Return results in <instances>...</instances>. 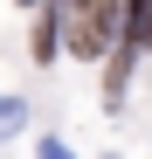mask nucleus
I'll return each instance as SVG.
<instances>
[{
    "label": "nucleus",
    "instance_id": "nucleus-1",
    "mask_svg": "<svg viewBox=\"0 0 152 159\" xmlns=\"http://www.w3.org/2000/svg\"><path fill=\"white\" fill-rule=\"evenodd\" d=\"M62 42L69 56H104V42L118 35V0H62Z\"/></svg>",
    "mask_w": 152,
    "mask_h": 159
},
{
    "label": "nucleus",
    "instance_id": "nucleus-2",
    "mask_svg": "<svg viewBox=\"0 0 152 159\" xmlns=\"http://www.w3.org/2000/svg\"><path fill=\"white\" fill-rule=\"evenodd\" d=\"M124 21H132V48H145V42H152V0H132Z\"/></svg>",
    "mask_w": 152,
    "mask_h": 159
},
{
    "label": "nucleus",
    "instance_id": "nucleus-3",
    "mask_svg": "<svg viewBox=\"0 0 152 159\" xmlns=\"http://www.w3.org/2000/svg\"><path fill=\"white\" fill-rule=\"evenodd\" d=\"M21 7H28V0H21Z\"/></svg>",
    "mask_w": 152,
    "mask_h": 159
}]
</instances>
